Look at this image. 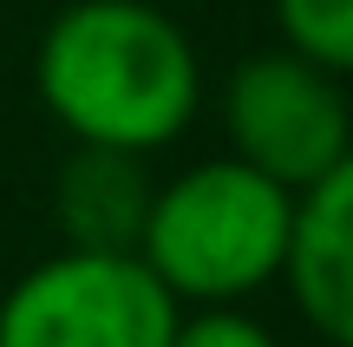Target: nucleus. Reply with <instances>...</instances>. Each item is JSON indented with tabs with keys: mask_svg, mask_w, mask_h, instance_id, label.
Segmentation results:
<instances>
[{
	"mask_svg": "<svg viewBox=\"0 0 353 347\" xmlns=\"http://www.w3.org/2000/svg\"><path fill=\"white\" fill-rule=\"evenodd\" d=\"M33 92L59 131L105 151H164L203 105L190 33L151 0H72L46 20Z\"/></svg>",
	"mask_w": 353,
	"mask_h": 347,
	"instance_id": "obj_1",
	"label": "nucleus"
},
{
	"mask_svg": "<svg viewBox=\"0 0 353 347\" xmlns=\"http://www.w3.org/2000/svg\"><path fill=\"white\" fill-rule=\"evenodd\" d=\"M294 190L262 177L242 157H210L157 184L138 230V256L176 301H242L268 288L288 262Z\"/></svg>",
	"mask_w": 353,
	"mask_h": 347,
	"instance_id": "obj_2",
	"label": "nucleus"
},
{
	"mask_svg": "<svg viewBox=\"0 0 353 347\" xmlns=\"http://www.w3.org/2000/svg\"><path fill=\"white\" fill-rule=\"evenodd\" d=\"M176 315L138 249H59L0 295V347H170Z\"/></svg>",
	"mask_w": 353,
	"mask_h": 347,
	"instance_id": "obj_3",
	"label": "nucleus"
},
{
	"mask_svg": "<svg viewBox=\"0 0 353 347\" xmlns=\"http://www.w3.org/2000/svg\"><path fill=\"white\" fill-rule=\"evenodd\" d=\"M223 131H229V157L255 164L281 190H307L327 164L353 151V112L341 72L301 59L294 46L249 52L229 72Z\"/></svg>",
	"mask_w": 353,
	"mask_h": 347,
	"instance_id": "obj_4",
	"label": "nucleus"
},
{
	"mask_svg": "<svg viewBox=\"0 0 353 347\" xmlns=\"http://www.w3.org/2000/svg\"><path fill=\"white\" fill-rule=\"evenodd\" d=\"M301 321L327 347H353V151L294 190L288 262H281Z\"/></svg>",
	"mask_w": 353,
	"mask_h": 347,
	"instance_id": "obj_5",
	"label": "nucleus"
},
{
	"mask_svg": "<svg viewBox=\"0 0 353 347\" xmlns=\"http://www.w3.org/2000/svg\"><path fill=\"white\" fill-rule=\"evenodd\" d=\"M151 190L157 184L144 177L138 151L79 144L59 164V184H52V217H59L65 249H138Z\"/></svg>",
	"mask_w": 353,
	"mask_h": 347,
	"instance_id": "obj_6",
	"label": "nucleus"
},
{
	"mask_svg": "<svg viewBox=\"0 0 353 347\" xmlns=\"http://www.w3.org/2000/svg\"><path fill=\"white\" fill-rule=\"evenodd\" d=\"M275 20L281 46L327 72H353V0H275Z\"/></svg>",
	"mask_w": 353,
	"mask_h": 347,
	"instance_id": "obj_7",
	"label": "nucleus"
},
{
	"mask_svg": "<svg viewBox=\"0 0 353 347\" xmlns=\"http://www.w3.org/2000/svg\"><path fill=\"white\" fill-rule=\"evenodd\" d=\"M170 347H281L255 315H242L236 301H216V308H196V315H176V335Z\"/></svg>",
	"mask_w": 353,
	"mask_h": 347,
	"instance_id": "obj_8",
	"label": "nucleus"
}]
</instances>
